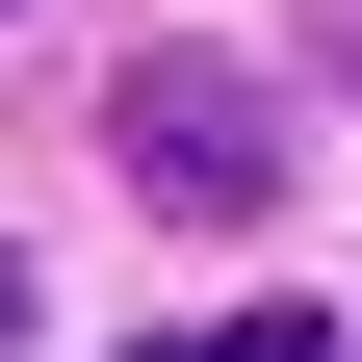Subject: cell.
I'll return each mask as SVG.
<instances>
[{"mask_svg": "<svg viewBox=\"0 0 362 362\" xmlns=\"http://www.w3.org/2000/svg\"><path fill=\"white\" fill-rule=\"evenodd\" d=\"M0 337H26V285H0Z\"/></svg>", "mask_w": 362, "mask_h": 362, "instance_id": "obj_3", "label": "cell"}, {"mask_svg": "<svg viewBox=\"0 0 362 362\" xmlns=\"http://www.w3.org/2000/svg\"><path fill=\"white\" fill-rule=\"evenodd\" d=\"M129 362H337V337H310V310L259 285V310H207V337H129Z\"/></svg>", "mask_w": 362, "mask_h": 362, "instance_id": "obj_2", "label": "cell"}, {"mask_svg": "<svg viewBox=\"0 0 362 362\" xmlns=\"http://www.w3.org/2000/svg\"><path fill=\"white\" fill-rule=\"evenodd\" d=\"M104 156L156 181L181 233H259V207H285V104H259L233 52H129V78H104Z\"/></svg>", "mask_w": 362, "mask_h": 362, "instance_id": "obj_1", "label": "cell"}]
</instances>
